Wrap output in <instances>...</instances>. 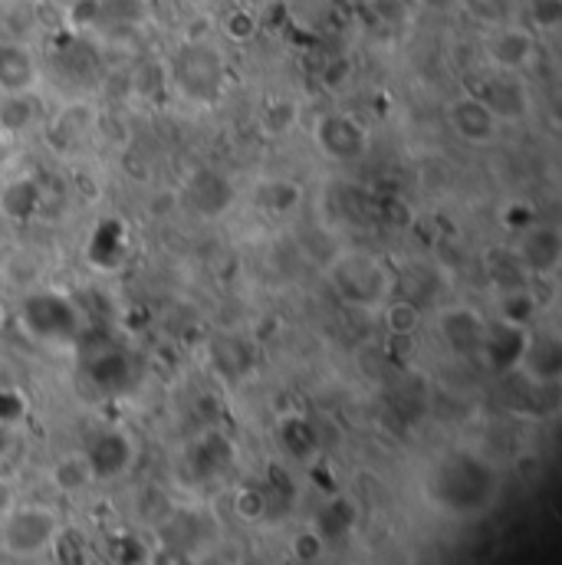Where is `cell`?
I'll list each match as a JSON object with an SVG mask.
<instances>
[{
    "mask_svg": "<svg viewBox=\"0 0 562 565\" xmlns=\"http://www.w3.org/2000/svg\"><path fill=\"white\" fill-rule=\"evenodd\" d=\"M497 487L500 480L494 467L470 450H454L441 457L427 473V500L450 516L484 513L494 503Z\"/></svg>",
    "mask_w": 562,
    "mask_h": 565,
    "instance_id": "1",
    "label": "cell"
},
{
    "mask_svg": "<svg viewBox=\"0 0 562 565\" xmlns=\"http://www.w3.org/2000/svg\"><path fill=\"white\" fill-rule=\"evenodd\" d=\"M20 329L43 345H76L86 335V319L73 299V292H60L50 286L30 289L17 309Z\"/></svg>",
    "mask_w": 562,
    "mask_h": 565,
    "instance_id": "2",
    "label": "cell"
},
{
    "mask_svg": "<svg viewBox=\"0 0 562 565\" xmlns=\"http://www.w3.org/2000/svg\"><path fill=\"white\" fill-rule=\"evenodd\" d=\"M165 73H168V83L188 103H198V106L218 103L221 93H224V83H227L224 53L211 40H188V43H181L171 53Z\"/></svg>",
    "mask_w": 562,
    "mask_h": 565,
    "instance_id": "3",
    "label": "cell"
},
{
    "mask_svg": "<svg viewBox=\"0 0 562 565\" xmlns=\"http://www.w3.org/2000/svg\"><path fill=\"white\" fill-rule=\"evenodd\" d=\"M326 277L332 282L336 296L359 312L379 309L395 289V274L379 257L359 250H339L326 264Z\"/></svg>",
    "mask_w": 562,
    "mask_h": 565,
    "instance_id": "4",
    "label": "cell"
},
{
    "mask_svg": "<svg viewBox=\"0 0 562 565\" xmlns=\"http://www.w3.org/2000/svg\"><path fill=\"white\" fill-rule=\"evenodd\" d=\"M60 530L63 520L53 507H40V503L10 507L0 516V550L10 559H36L53 546Z\"/></svg>",
    "mask_w": 562,
    "mask_h": 565,
    "instance_id": "5",
    "label": "cell"
},
{
    "mask_svg": "<svg viewBox=\"0 0 562 565\" xmlns=\"http://www.w3.org/2000/svg\"><path fill=\"white\" fill-rule=\"evenodd\" d=\"M99 132V113L89 99H70L60 109L46 113L40 136L46 141V148L60 158H73L79 154L89 141Z\"/></svg>",
    "mask_w": 562,
    "mask_h": 565,
    "instance_id": "6",
    "label": "cell"
},
{
    "mask_svg": "<svg viewBox=\"0 0 562 565\" xmlns=\"http://www.w3.org/2000/svg\"><path fill=\"white\" fill-rule=\"evenodd\" d=\"M484 60H487V70L523 76L540 60V33L520 20L490 26L484 36Z\"/></svg>",
    "mask_w": 562,
    "mask_h": 565,
    "instance_id": "7",
    "label": "cell"
},
{
    "mask_svg": "<svg viewBox=\"0 0 562 565\" xmlns=\"http://www.w3.org/2000/svg\"><path fill=\"white\" fill-rule=\"evenodd\" d=\"M309 132H312L316 151L332 164H356L369 154V145H372L369 129L349 113H322Z\"/></svg>",
    "mask_w": 562,
    "mask_h": 565,
    "instance_id": "8",
    "label": "cell"
},
{
    "mask_svg": "<svg viewBox=\"0 0 562 565\" xmlns=\"http://www.w3.org/2000/svg\"><path fill=\"white\" fill-rule=\"evenodd\" d=\"M490 113L500 126H520L530 119L533 113V93L527 86L523 76L517 73H497V70H487L484 79L470 89Z\"/></svg>",
    "mask_w": 562,
    "mask_h": 565,
    "instance_id": "9",
    "label": "cell"
},
{
    "mask_svg": "<svg viewBox=\"0 0 562 565\" xmlns=\"http://www.w3.org/2000/svg\"><path fill=\"white\" fill-rule=\"evenodd\" d=\"M83 454H86V463H89L96 483H109V480L126 477L139 460L136 437L123 427H106V430L93 434Z\"/></svg>",
    "mask_w": 562,
    "mask_h": 565,
    "instance_id": "10",
    "label": "cell"
},
{
    "mask_svg": "<svg viewBox=\"0 0 562 565\" xmlns=\"http://www.w3.org/2000/svg\"><path fill=\"white\" fill-rule=\"evenodd\" d=\"M513 254L520 257V264L527 267V274L537 280H553L562 267V234L556 224H543L533 221L530 227H523L517 234V241L510 244Z\"/></svg>",
    "mask_w": 562,
    "mask_h": 565,
    "instance_id": "11",
    "label": "cell"
},
{
    "mask_svg": "<svg viewBox=\"0 0 562 565\" xmlns=\"http://www.w3.org/2000/svg\"><path fill=\"white\" fill-rule=\"evenodd\" d=\"M444 119H447V129L464 145H470V148H487V145H494V141L500 139V132H503V126L494 119V113L470 89L447 103Z\"/></svg>",
    "mask_w": 562,
    "mask_h": 565,
    "instance_id": "12",
    "label": "cell"
},
{
    "mask_svg": "<svg viewBox=\"0 0 562 565\" xmlns=\"http://www.w3.org/2000/svg\"><path fill=\"white\" fill-rule=\"evenodd\" d=\"M43 66L36 50L20 36H0V96L40 93Z\"/></svg>",
    "mask_w": 562,
    "mask_h": 565,
    "instance_id": "13",
    "label": "cell"
},
{
    "mask_svg": "<svg viewBox=\"0 0 562 565\" xmlns=\"http://www.w3.org/2000/svg\"><path fill=\"white\" fill-rule=\"evenodd\" d=\"M188 473L201 483L221 480L237 463V447L224 430H201L184 450Z\"/></svg>",
    "mask_w": 562,
    "mask_h": 565,
    "instance_id": "14",
    "label": "cell"
},
{
    "mask_svg": "<svg viewBox=\"0 0 562 565\" xmlns=\"http://www.w3.org/2000/svg\"><path fill=\"white\" fill-rule=\"evenodd\" d=\"M86 379L99 395H123L136 382V362L126 349L103 342L86 355Z\"/></svg>",
    "mask_w": 562,
    "mask_h": 565,
    "instance_id": "15",
    "label": "cell"
},
{
    "mask_svg": "<svg viewBox=\"0 0 562 565\" xmlns=\"http://www.w3.org/2000/svg\"><path fill=\"white\" fill-rule=\"evenodd\" d=\"M437 332L454 355L477 359L484 332H487V316L477 312L474 306H447L437 312Z\"/></svg>",
    "mask_w": 562,
    "mask_h": 565,
    "instance_id": "16",
    "label": "cell"
},
{
    "mask_svg": "<svg viewBox=\"0 0 562 565\" xmlns=\"http://www.w3.org/2000/svg\"><path fill=\"white\" fill-rule=\"evenodd\" d=\"M527 339H530V329H517V326L487 319V332H484L477 359L484 362V369L490 375H510V372H517V365L523 359Z\"/></svg>",
    "mask_w": 562,
    "mask_h": 565,
    "instance_id": "17",
    "label": "cell"
},
{
    "mask_svg": "<svg viewBox=\"0 0 562 565\" xmlns=\"http://www.w3.org/2000/svg\"><path fill=\"white\" fill-rule=\"evenodd\" d=\"M520 375H527L537 385H560L562 379V342L556 332L530 329L523 359L517 365Z\"/></svg>",
    "mask_w": 562,
    "mask_h": 565,
    "instance_id": "18",
    "label": "cell"
},
{
    "mask_svg": "<svg viewBox=\"0 0 562 565\" xmlns=\"http://www.w3.org/2000/svg\"><path fill=\"white\" fill-rule=\"evenodd\" d=\"M129 260V231L119 217H103L86 244V264H93L96 270L109 274L119 270Z\"/></svg>",
    "mask_w": 562,
    "mask_h": 565,
    "instance_id": "19",
    "label": "cell"
},
{
    "mask_svg": "<svg viewBox=\"0 0 562 565\" xmlns=\"http://www.w3.org/2000/svg\"><path fill=\"white\" fill-rule=\"evenodd\" d=\"M46 119V106L40 93H17L0 96V136L7 141L23 139L30 132H40Z\"/></svg>",
    "mask_w": 562,
    "mask_h": 565,
    "instance_id": "20",
    "label": "cell"
},
{
    "mask_svg": "<svg viewBox=\"0 0 562 565\" xmlns=\"http://www.w3.org/2000/svg\"><path fill=\"white\" fill-rule=\"evenodd\" d=\"M46 207V188L40 178L33 174H23V178H13L3 184L0 191V214L13 224H30L43 214Z\"/></svg>",
    "mask_w": 562,
    "mask_h": 565,
    "instance_id": "21",
    "label": "cell"
},
{
    "mask_svg": "<svg viewBox=\"0 0 562 565\" xmlns=\"http://www.w3.org/2000/svg\"><path fill=\"white\" fill-rule=\"evenodd\" d=\"M480 270H484V280L490 286V292H510V289L537 286L510 244H490L480 254Z\"/></svg>",
    "mask_w": 562,
    "mask_h": 565,
    "instance_id": "22",
    "label": "cell"
},
{
    "mask_svg": "<svg viewBox=\"0 0 562 565\" xmlns=\"http://www.w3.org/2000/svg\"><path fill=\"white\" fill-rule=\"evenodd\" d=\"M188 198H191V207L204 217H218L224 214L231 204H234V188L224 174L218 171H198L191 181H188Z\"/></svg>",
    "mask_w": 562,
    "mask_h": 565,
    "instance_id": "23",
    "label": "cell"
},
{
    "mask_svg": "<svg viewBox=\"0 0 562 565\" xmlns=\"http://www.w3.org/2000/svg\"><path fill=\"white\" fill-rule=\"evenodd\" d=\"M494 319L503 326L517 329H533L540 319V296L537 286L510 289V292H494Z\"/></svg>",
    "mask_w": 562,
    "mask_h": 565,
    "instance_id": "24",
    "label": "cell"
},
{
    "mask_svg": "<svg viewBox=\"0 0 562 565\" xmlns=\"http://www.w3.org/2000/svg\"><path fill=\"white\" fill-rule=\"evenodd\" d=\"M211 362H214V369H218L221 375H227V379H244V375L251 372L254 355H251V345H247L244 335H237V332H221V335L211 339Z\"/></svg>",
    "mask_w": 562,
    "mask_h": 565,
    "instance_id": "25",
    "label": "cell"
},
{
    "mask_svg": "<svg viewBox=\"0 0 562 565\" xmlns=\"http://www.w3.org/2000/svg\"><path fill=\"white\" fill-rule=\"evenodd\" d=\"M277 437H280V447L293 457V460H312L322 447V437H319V427L303 418V415H289L283 418L277 427Z\"/></svg>",
    "mask_w": 562,
    "mask_h": 565,
    "instance_id": "26",
    "label": "cell"
},
{
    "mask_svg": "<svg viewBox=\"0 0 562 565\" xmlns=\"http://www.w3.org/2000/svg\"><path fill=\"white\" fill-rule=\"evenodd\" d=\"M312 530L322 536V543H339L346 540L352 530H356V503L349 497H332L319 513H316V523Z\"/></svg>",
    "mask_w": 562,
    "mask_h": 565,
    "instance_id": "27",
    "label": "cell"
},
{
    "mask_svg": "<svg viewBox=\"0 0 562 565\" xmlns=\"http://www.w3.org/2000/svg\"><path fill=\"white\" fill-rule=\"evenodd\" d=\"M50 480L66 497H76V493H83V490H89L96 483V477H93V470L86 463V454H66V457H60L53 463V470H50Z\"/></svg>",
    "mask_w": 562,
    "mask_h": 565,
    "instance_id": "28",
    "label": "cell"
},
{
    "mask_svg": "<svg viewBox=\"0 0 562 565\" xmlns=\"http://www.w3.org/2000/svg\"><path fill=\"white\" fill-rule=\"evenodd\" d=\"M379 309H382V322H385L392 339H412L418 332V326H422L424 309H418L415 302H409L402 296H395V299L389 296Z\"/></svg>",
    "mask_w": 562,
    "mask_h": 565,
    "instance_id": "29",
    "label": "cell"
},
{
    "mask_svg": "<svg viewBox=\"0 0 562 565\" xmlns=\"http://www.w3.org/2000/svg\"><path fill=\"white\" fill-rule=\"evenodd\" d=\"M299 201H303V188L289 178H271L257 188V204L267 214H289L299 207Z\"/></svg>",
    "mask_w": 562,
    "mask_h": 565,
    "instance_id": "30",
    "label": "cell"
},
{
    "mask_svg": "<svg viewBox=\"0 0 562 565\" xmlns=\"http://www.w3.org/2000/svg\"><path fill=\"white\" fill-rule=\"evenodd\" d=\"M299 126V106L293 99H271L261 113V129L264 136L283 139Z\"/></svg>",
    "mask_w": 562,
    "mask_h": 565,
    "instance_id": "31",
    "label": "cell"
},
{
    "mask_svg": "<svg viewBox=\"0 0 562 565\" xmlns=\"http://www.w3.org/2000/svg\"><path fill=\"white\" fill-rule=\"evenodd\" d=\"M234 513L244 520V523H261L271 516V500H267V490L264 483H244L237 487L234 493Z\"/></svg>",
    "mask_w": 562,
    "mask_h": 565,
    "instance_id": "32",
    "label": "cell"
},
{
    "mask_svg": "<svg viewBox=\"0 0 562 565\" xmlns=\"http://www.w3.org/2000/svg\"><path fill=\"white\" fill-rule=\"evenodd\" d=\"M136 507H139V520H145L155 530L174 513V503H171V497L161 487H145L139 493V500H136Z\"/></svg>",
    "mask_w": 562,
    "mask_h": 565,
    "instance_id": "33",
    "label": "cell"
},
{
    "mask_svg": "<svg viewBox=\"0 0 562 565\" xmlns=\"http://www.w3.org/2000/svg\"><path fill=\"white\" fill-rule=\"evenodd\" d=\"M460 7H467V13L484 23L487 30L490 26H500V23H510L513 20V0H464Z\"/></svg>",
    "mask_w": 562,
    "mask_h": 565,
    "instance_id": "34",
    "label": "cell"
},
{
    "mask_svg": "<svg viewBox=\"0 0 562 565\" xmlns=\"http://www.w3.org/2000/svg\"><path fill=\"white\" fill-rule=\"evenodd\" d=\"M562 23V0H530V30L553 33Z\"/></svg>",
    "mask_w": 562,
    "mask_h": 565,
    "instance_id": "35",
    "label": "cell"
},
{
    "mask_svg": "<svg viewBox=\"0 0 562 565\" xmlns=\"http://www.w3.org/2000/svg\"><path fill=\"white\" fill-rule=\"evenodd\" d=\"M50 550H56L60 565H86L89 563V553H86V546H83L79 533H73V530H60V536L53 540V546H50Z\"/></svg>",
    "mask_w": 562,
    "mask_h": 565,
    "instance_id": "36",
    "label": "cell"
},
{
    "mask_svg": "<svg viewBox=\"0 0 562 565\" xmlns=\"http://www.w3.org/2000/svg\"><path fill=\"white\" fill-rule=\"evenodd\" d=\"M26 415V398L13 385H0V424L13 427Z\"/></svg>",
    "mask_w": 562,
    "mask_h": 565,
    "instance_id": "37",
    "label": "cell"
},
{
    "mask_svg": "<svg viewBox=\"0 0 562 565\" xmlns=\"http://www.w3.org/2000/svg\"><path fill=\"white\" fill-rule=\"evenodd\" d=\"M322 553H326V543H322V536H319L312 526L293 540V556H296L299 563H319Z\"/></svg>",
    "mask_w": 562,
    "mask_h": 565,
    "instance_id": "38",
    "label": "cell"
},
{
    "mask_svg": "<svg viewBox=\"0 0 562 565\" xmlns=\"http://www.w3.org/2000/svg\"><path fill=\"white\" fill-rule=\"evenodd\" d=\"M113 559H116V565H145L148 550H145L139 536H119L116 550H113Z\"/></svg>",
    "mask_w": 562,
    "mask_h": 565,
    "instance_id": "39",
    "label": "cell"
},
{
    "mask_svg": "<svg viewBox=\"0 0 562 565\" xmlns=\"http://www.w3.org/2000/svg\"><path fill=\"white\" fill-rule=\"evenodd\" d=\"M224 33H227L231 40L244 43V40H251V36L257 33V17L247 13V10H234V13L227 17V23H224Z\"/></svg>",
    "mask_w": 562,
    "mask_h": 565,
    "instance_id": "40",
    "label": "cell"
},
{
    "mask_svg": "<svg viewBox=\"0 0 562 565\" xmlns=\"http://www.w3.org/2000/svg\"><path fill=\"white\" fill-rule=\"evenodd\" d=\"M145 565H198V556H191V553H184V550H174V546H158V550H151L148 553V559Z\"/></svg>",
    "mask_w": 562,
    "mask_h": 565,
    "instance_id": "41",
    "label": "cell"
},
{
    "mask_svg": "<svg viewBox=\"0 0 562 565\" xmlns=\"http://www.w3.org/2000/svg\"><path fill=\"white\" fill-rule=\"evenodd\" d=\"M10 447H13V430L7 424H0V460L10 454Z\"/></svg>",
    "mask_w": 562,
    "mask_h": 565,
    "instance_id": "42",
    "label": "cell"
},
{
    "mask_svg": "<svg viewBox=\"0 0 562 565\" xmlns=\"http://www.w3.org/2000/svg\"><path fill=\"white\" fill-rule=\"evenodd\" d=\"M422 3L431 10H450V7H460L464 0H422Z\"/></svg>",
    "mask_w": 562,
    "mask_h": 565,
    "instance_id": "43",
    "label": "cell"
},
{
    "mask_svg": "<svg viewBox=\"0 0 562 565\" xmlns=\"http://www.w3.org/2000/svg\"><path fill=\"white\" fill-rule=\"evenodd\" d=\"M7 510H10V490H7V487L0 483V516H3Z\"/></svg>",
    "mask_w": 562,
    "mask_h": 565,
    "instance_id": "44",
    "label": "cell"
},
{
    "mask_svg": "<svg viewBox=\"0 0 562 565\" xmlns=\"http://www.w3.org/2000/svg\"><path fill=\"white\" fill-rule=\"evenodd\" d=\"M50 3H53V7H56L60 13H66V10H70V7H73L76 0H50Z\"/></svg>",
    "mask_w": 562,
    "mask_h": 565,
    "instance_id": "45",
    "label": "cell"
},
{
    "mask_svg": "<svg viewBox=\"0 0 562 565\" xmlns=\"http://www.w3.org/2000/svg\"><path fill=\"white\" fill-rule=\"evenodd\" d=\"M3 326H7V309H3V302H0V332H3Z\"/></svg>",
    "mask_w": 562,
    "mask_h": 565,
    "instance_id": "46",
    "label": "cell"
},
{
    "mask_svg": "<svg viewBox=\"0 0 562 565\" xmlns=\"http://www.w3.org/2000/svg\"><path fill=\"white\" fill-rule=\"evenodd\" d=\"M7 148H10V141L0 136V158H3V151H7Z\"/></svg>",
    "mask_w": 562,
    "mask_h": 565,
    "instance_id": "47",
    "label": "cell"
}]
</instances>
